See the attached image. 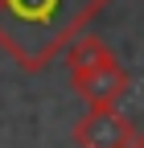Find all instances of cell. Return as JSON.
<instances>
[{"instance_id":"6da1fadb","label":"cell","mask_w":144,"mask_h":148,"mask_svg":"<svg viewBox=\"0 0 144 148\" xmlns=\"http://www.w3.org/2000/svg\"><path fill=\"white\" fill-rule=\"evenodd\" d=\"M103 8L107 0H0V49L21 70H41Z\"/></svg>"},{"instance_id":"7a4b0ae2","label":"cell","mask_w":144,"mask_h":148,"mask_svg":"<svg viewBox=\"0 0 144 148\" xmlns=\"http://www.w3.org/2000/svg\"><path fill=\"white\" fill-rule=\"evenodd\" d=\"M70 86H74V95L86 107H119V99L132 90V78H128V70L119 66V58L111 53V58H103L95 66L70 74Z\"/></svg>"},{"instance_id":"3957f363","label":"cell","mask_w":144,"mask_h":148,"mask_svg":"<svg viewBox=\"0 0 144 148\" xmlns=\"http://www.w3.org/2000/svg\"><path fill=\"white\" fill-rule=\"evenodd\" d=\"M132 119L119 115V107H86V115L74 123V144L78 148H128L132 140Z\"/></svg>"},{"instance_id":"277c9868","label":"cell","mask_w":144,"mask_h":148,"mask_svg":"<svg viewBox=\"0 0 144 148\" xmlns=\"http://www.w3.org/2000/svg\"><path fill=\"white\" fill-rule=\"evenodd\" d=\"M128 148H144V132H132V140H128Z\"/></svg>"}]
</instances>
